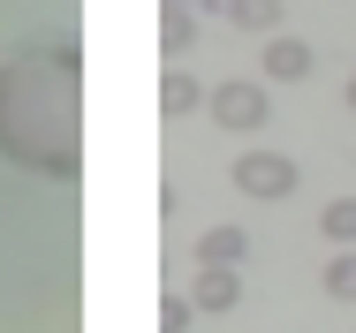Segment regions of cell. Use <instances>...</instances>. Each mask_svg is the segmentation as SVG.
<instances>
[{"instance_id":"cell-12","label":"cell","mask_w":356,"mask_h":333,"mask_svg":"<svg viewBox=\"0 0 356 333\" xmlns=\"http://www.w3.org/2000/svg\"><path fill=\"white\" fill-rule=\"evenodd\" d=\"M349 106H356V76H349Z\"/></svg>"},{"instance_id":"cell-11","label":"cell","mask_w":356,"mask_h":333,"mask_svg":"<svg viewBox=\"0 0 356 333\" xmlns=\"http://www.w3.org/2000/svg\"><path fill=\"white\" fill-rule=\"evenodd\" d=\"M159 326H167V333L190 326V295H167V303H159Z\"/></svg>"},{"instance_id":"cell-4","label":"cell","mask_w":356,"mask_h":333,"mask_svg":"<svg viewBox=\"0 0 356 333\" xmlns=\"http://www.w3.org/2000/svg\"><path fill=\"white\" fill-rule=\"evenodd\" d=\"M311 46H303V38H281V31H273V38H266V76H273V83H303V76H311Z\"/></svg>"},{"instance_id":"cell-5","label":"cell","mask_w":356,"mask_h":333,"mask_svg":"<svg viewBox=\"0 0 356 333\" xmlns=\"http://www.w3.org/2000/svg\"><path fill=\"white\" fill-rule=\"evenodd\" d=\"M243 303V280L220 266H197V288H190V311H235Z\"/></svg>"},{"instance_id":"cell-7","label":"cell","mask_w":356,"mask_h":333,"mask_svg":"<svg viewBox=\"0 0 356 333\" xmlns=\"http://www.w3.org/2000/svg\"><path fill=\"white\" fill-rule=\"evenodd\" d=\"M318 235H326V243H356V197L326 204V212H318Z\"/></svg>"},{"instance_id":"cell-1","label":"cell","mask_w":356,"mask_h":333,"mask_svg":"<svg viewBox=\"0 0 356 333\" xmlns=\"http://www.w3.org/2000/svg\"><path fill=\"white\" fill-rule=\"evenodd\" d=\"M0 152L31 174L76 182L83 144H76V46L61 54H23L0 68Z\"/></svg>"},{"instance_id":"cell-2","label":"cell","mask_w":356,"mask_h":333,"mask_svg":"<svg viewBox=\"0 0 356 333\" xmlns=\"http://www.w3.org/2000/svg\"><path fill=\"white\" fill-rule=\"evenodd\" d=\"M205 106H213V122H220L227 136L266 129V114H273V99H266V76H235V83H220Z\"/></svg>"},{"instance_id":"cell-6","label":"cell","mask_w":356,"mask_h":333,"mask_svg":"<svg viewBox=\"0 0 356 333\" xmlns=\"http://www.w3.org/2000/svg\"><path fill=\"white\" fill-rule=\"evenodd\" d=\"M243 258H250L243 227H205V235H197V266H220V273H235Z\"/></svg>"},{"instance_id":"cell-3","label":"cell","mask_w":356,"mask_h":333,"mask_svg":"<svg viewBox=\"0 0 356 333\" xmlns=\"http://www.w3.org/2000/svg\"><path fill=\"white\" fill-rule=\"evenodd\" d=\"M235 190L258 197V204L296 197V159H288V152H243V159H235Z\"/></svg>"},{"instance_id":"cell-8","label":"cell","mask_w":356,"mask_h":333,"mask_svg":"<svg viewBox=\"0 0 356 333\" xmlns=\"http://www.w3.org/2000/svg\"><path fill=\"white\" fill-rule=\"evenodd\" d=\"M235 31H281V0H235Z\"/></svg>"},{"instance_id":"cell-9","label":"cell","mask_w":356,"mask_h":333,"mask_svg":"<svg viewBox=\"0 0 356 333\" xmlns=\"http://www.w3.org/2000/svg\"><path fill=\"white\" fill-rule=\"evenodd\" d=\"M197 99H205V91H197V83H190L182 68H175V76H167V91H159V106H167V122H182V114H190Z\"/></svg>"},{"instance_id":"cell-10","label":"cell","mask_w":356,"mask_h":333,"mask_svg":"<svg viewBox=\"0 0 356 333\" xmlns=\"http://www.w3.org/2000/svg\"><path fill=\"white\" fill-rule=\"evenodd\" d=\"M326 295H356V250H349V258H334V266H326Z\"/></svg>"}]
</instances>
